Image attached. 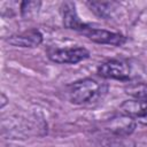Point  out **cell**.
<instances>
[{"label":"cell","instance_id":"6","mask_svg":"<svg viewBox=\"0 0 147 147\" xmlns=\"http://www.w3.org/2000/svg\"><path fill=\"white\" fill-rule=\"evenodd\" d=\"M42 34L37 29H30L25 30L20 33L11 34L7 38V42L15 47H22V48H33L39 46L42 42Z\"/></svg>","mask_w":147,"mask_h":147},{"label":"cell","instance_id":"11","mask_svg":"<svg viewBox=\"0 0 147 147\" xmlns=\"http://www.w3.org/2000/svg\"><path fill=\"white\" fill-rule=\"evenodd\" d=\"M41 2L40 1H23L21 3V14L23 17L29 18L34 15L38 9H40Z\"/></svg>","mask_w":147,"mask_h":147},{"label":"cell","instance_id":"5","mask_svg":"<svg viewBox=\"0 0 147 147\" xmlns=\"http://www.w3.org/2000/svg\"><path fill=\"white\" fill-rule=\"evenodd\" d=\"M137 125V121L123 113L115 115L107 119L105 122V129L107 133L114 134V136H124V137H130Z\"/></svg>","mask_w":147,"mask_h":147},{"label":"cell","instance_id":"2","mask_svg":"<svg viewBox=\"0 0 147 147\" xmlns=\"http://www.w3.org/2000/svg\"><path fill=\"white\" fill-rule=\"evenodd\" d=\"M98 75L106 79L127 80L130 78L131 68L130 64L124 60L111 59L102 62L98 67Z\"/></svg>","mask_w":147,"mask_h":147},{"label":"cell","instance_id":"1","mask_svg":"<svg viewBox=\"0 0 147 147\" xmlns=\"http://www.w3.org/2000/svg\"><path fill=\"white\" fill-rule=\"evenodd\" d=\"M107 92V85L93 78H84L68 86V96L75 105H87L99 101Z\"/></svg>","mask_w":147,"mask_h":147},{"label":"cell","instance_id":"8","mask_svg":"<svg viewBox=\"0 0 147 147\" xmlns=\"http://www.w3.org/2000/svg\"><path fill=\"white\" fill-rule=\"evenodd\" d=\"M86 5L91 11L103 20H110L118 7V3L115 1H88Z\"/></svg>","mask_w":147,"mask_h":147},{"label":"cell","instance_id":"10","mask_svg":"<svg viewBox=\"0 0 147 147\" xmlns=\"http://www.w3.org/2000/svg\"><path fill=\"white\" fill-rule=\"evenodd\" d=\"M125 93L133 100L147 103V84L134 83L125 86Z\"/></svg>","mask_w":147,"mask_h":147},{"label":"cell","instance_id":"7","mask_svg":"<svg viewBox=\"0 0 147 147\" xmlns=\"http://www.w3.org/2000/svg\"><path fill=\"white\" fill-rule=\"evenodd\" d=\"M61 11H62V18H63V25L67 29L75 30L78 32H82L87 23H84L76 10V5L71 1H65L61 6Z\"/></svg>","mask_w":147,"mask_h":147},{"label":"cell","instance_id":"9","mask_svg":"<svg viewBox=\"0 0 147 147\" xmlns=\"http://www.w3.org/2000/svg\"><path fill=\"white\" fill-rule=\"evenodd\" d=\"M101 145L103 147H136V142L130 137L114 136L109 133L102 137Z\"/></svg>","mask_w":147,"mask_h":147},{"label":"cell","instance_id":"13","mask_svg":"<svg viewBox=\"0 0 147 147\" xmlns=\"http://www.w3.org/2000/svg\"><path fill=\"white\" fill-rule=\"evenodd\" d=\"M1 96H2V105H1V108H3V107H5V105L7 103V99H6V96H5V94H3V93L1 94Z\"/></svg>","mask_w":147,"mask_h":147},{"label":"cell","instance_id":"4","mask_svg":"<svg viewBox=\"0 0 147 147\" xmlns=\"http://www.w3.org/2000/svg\"><path fill=\"white\" fill-rule=\"evenodd\" d=\"M51 61L59 64H75L90 57V52L85 47L55 48L48 52Z\"/></svg>","mask_w":147,"mask_h":147},{"label":"cell","instance_id":"3","mask_svg":"<svg viewBox=\"0 0 147 147\" xmlns=\"http://www.w3.org/2000/svg\"><path fill=\"white\" fill-rule=\"evenodd\" d=\"M90 40L96 42V44H103V45H110V46H123L126 42V37L118 33L108 31L100 28H94L90 24L86 25V28L80 32Z\"/></svg>","mask_w":147,"mask_h":147},{"label":"cell","instance_id":"12","mask_svg":"<svg viewBox=\"0 0 147 147\" xmlns=\"http://www.w3.org/2000/svg\"><path fill=\"white\" fill-rule=\"evenodd\" d=\"M138 123H140V124H144V125H147V106L136 116V118H134Z\"/></svg>","mask_w":147,"mask_h":147}]
</instances>
